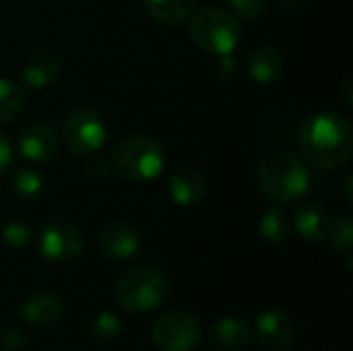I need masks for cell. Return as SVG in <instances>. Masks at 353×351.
<instances>
[{"mask_svg":"<svg viewBox=\"0 0 353 351\" xmlns=\"http://www.w3.org/2000/svg\"><path fill=\"white\" fill-rule=\"evenodd\" d=\"M298 147L314 168L339 170L353 155L352 122L337 112L312 114L300 126Z\"/></svg>","mask_w":353,"mask_h":351,"instance_id":"obj_1","label":"cell"},{"mask_svg":"<svg viewBox=\"0 0 353 351\" xmlns=\"http://www.w3.org/2000/svg\"><path fill=\"white\" fill-rule=\"evenodd\" d=\"M261 190L275 203H296L310 188L306 163L288 151H275L261 159L256 168Z\"/></svg>","mask_w":353,"mask_h":351,"instance_id":"obj_2","label":"cell"},{"mask_svg":"<svg viewBox=\"0 0 353 351\" xmlns=\"http://www.w3.org/2000/svg\"><path fill=\"white\" fill-rule=\"evenodd\" d=\"M112 163L124 180L145 184L161 176L165 155L155 139L147 134H128L114 147Z\"/></svg>","mask_w":353,"mask_h":351,"instance_id":"obj_3","label":"cell"},{"mask_svg":"<svg viewBox=\"0 0 353 351\" xmlns=\"http://www.w3.org/2000/svg\"><path fill=\"white\" fill-rule=\"evenodd\" d=\"M190 37L194 43L215 56L232 54L242 39V27L236 17L223 8L209 6L190 19Z\"/></svg>","mask_w":353,"mask_h":351,"instance_id":"obj_4","label":"cell"},{"mask_svg":"<svg viewBox=\"0 0 353 351\" xmlns=\"http://www.w3.org/2000/svg\"><path fill=\"white\" fill-rule=\"evenodd\" d=\"M170 292L168 277L153 267H139L126 271L116 283V298L128 312H151L155 310Z\"/></svg>","mask_w":353,"mask_h":351,"instance_id":"obj_5","label":"cell"},{"mask_svg":"<svg viewBox=\"0 0 353 351\" xmlns=\"http://www.w3.org/2000/svg\"><path fill=\"white\" fill-rule=\"evenodd\" d=\"M108 137L101 116L91 108H74L62 120V139L74 155H95Z\"/></svg>","mask_w":353,"mask_h":351,"instance_id":"obj_6","label":"cell"},{"mask_svg":"<svg viewBox=\"0 0 353 351\" xmlns=\"http://www.w3.org/2000/svg\"><path fill=\"white\" fill-rule=\"evenodd\" d=\"M151 335L159 350L192 351L201 341V325L192 314L174 310L155 321Z\"/></svg>","mask_w":353,"mask_h":351,"instance_id":"obj_7","label":"cell"},{"mask_svg":"<svg viewBox=\"0 0 353 351\" xmlns=\"http://www.w3.org/2000/svg\"><path fill=\"white\" fill-rule=\"evenodd\" d=\"M39 252L52 263H66L83 252V234L68 221L48 223L39 234Z\"/></svg>","mask_w":353,"mask_h":351,"instance_id":"obj_8","label":"cell"},{"mask_svg":"<svg viewBox=\"0 0 353 351\" xmlns=\"http://www.w3.org/2000/svg\"><path fill=\"white\" fill-rule=\"evenodd\" d=\"M256 339L263 350L288 351L296 339L292 319L279 308L265 310L256 321Z\"/></svg>","mask_w":353,"mask_h":351,"instance_id":"obj_9","label":"cell"},{"mask_svg":"<svg viewBox=\"0 0 353 351\" xmlns=\"http://www.w3.org/2000/svg\"><path fill=\"white\" fill-rule=\"evenodd\" d=\"M19 153L29 161H46L58 151V137L46 122H29L19 132Z\"/></svg>","mask_w":353,"mask_h":351,"instance_id":"obj_10","label":"cell"},{"mask_svg":"<svg viewBox=\"0 0 353 351\" xmlns=\"http://www.w3.org/2000/svg\"><path fill=\"white\" fill-rule=\"evenodd\" d=\"M141 248V232L128 221H116L103 230L99 250L112 261H126Z\"/></svg>","mask_w":353,"mask_h":351,"instance_id":"obj_11","label":"cell"},{"mask_svg":"<svg viewBox=\"0 0 353 351\" xmlns=\"http://www.w3.org/2000/svg\"><path fill=\"white\" fill-rule=\"evenodd\" d=\"M331 223H333L331 213L321 203H304L294 213V228L308 242L327 240Z\"/></svg>","mask_w":353,"mask_h":351,"instance_id":"obj_12","label":"cell"},{"mask_svg":"<svg viewBox=\"0 0 353 351\" xmlns=\"http://www.w3.org/2000/svg\"><path fill=\"white\" fill-rule=\"evenodd\" d=\"M168 190L178 205L192 207L207 197V180L194 168H180L170 176Z\"/></svg>","mask_w":353,"mask_h":351,"instance_id":"obj_13","label":"cell"},{"mask_svg":"<svg viewBox=\"0 0 353 351\" xmlns=\"http://www.w3.org/2000/svg\"><path fill=\"white\" fill-rule=\"evenodd\" d=\"M21 314L33 327H50L62 319L64 304H62L60 296H56L52 292H39L23 304Z\"/></svg>","mask_w":353,"mask_h":351,"instance_id":"obj_14","label":"cell"},{"mask_svg":"<svg viewBox=\"0 0 353 351\" xmlns=\"http://www.w3.org/2000/svg\"><path fill=\"white\" fill-rule=\"evenodd\" d=\"M250 343V327L242 319L228 317L219 321L213 331L209 345L213 351H242Z\"/></svg>","mask_w":353,"mask_h":351,"instance_id":"obj_15","label":"cell"},{"mask_svg":"<svg viewBox=\"0 0 353 351\" xmlns=\"http://www.w3.org/2000/svg\"><path fill=\"white\" fill-rule=\"evenodd\" d=\"M246 70L259 85H271L283 74V58L275 48L263 46L250 52L246 60Z\"/></svg>","mask_w":353,"mask_h":351,"instance_id":"obj_16","label":"cell"},{"mask_svg":"<svg viewBox=\"0 0 353 351\" xmlns=\"http://www.w3.org/2000/svg\"><path fill=\"white\" fill-rule=\"evenodd\" d=\"M60 77V60L52 52H37L23 68V83L29 89H46Z\"/></svg>","mask_w":353,"mask_h":351,"instance_id":"obj_17","label":"cell"},{"mask_svg":"<svg viewBox=\"0 0 353 351\" xmlns=\"http://www.w3.org/2000/svg\"><path fill=\"white\" fill-rule=\"evenodd\" d=\"M151 19L163 25H180L192 17L194 0H145Z\"/></svg>","mask_w":353,"mask_h":351,"instance_id":"obj_18","label":"cell"},{"mask_svg":"<svg viewBox=\"0 0 353 351\" xmlns=\"http://www.w3.org/2000/svg\"><path fill=\"white\" fill-rule=\"evenodd\" d=\"M27 89L10 79H0V124L10 122L25 106Z\"/></svg>","mask_w":353,"mask_h":351,"instance_id":"obj_19","label":"cell"},{"mask_svg":"<svg viewBox=\"0 0 353 351\" xmlns=\"http://www.w3.org/2000/svg\"><path fill=\"white\" fill-rule=\"evenodd\" d=\"M10 188L23 201H35L43 192V176L31 168H17L10 174Z\"/></svg>","mask_w":353,"mask_h":351,"instance_id":"obj_20","label":"cell"},{"mask_svg":"<svg viewBox=\"0 0 353 351\" xmlns=\"http://www.w3.org/2000/svg\"><path fill=\"white\" fill-rule=\"evenodd\" d=\"M261 234L271 244H281L290 236V217L283 209L273 207L261 219Z\"/></svg>","mask_w":353,"mask_h":351,"instance_id":"obj_21","label":"cell"},{"mask_svg":"<svg viewBox=\"0 0 353 351\" xmlns=\"http://www.w3.org/2000/svg\"><path fill=\"white\" fill-rule=\"evenodd\" d=\"M329 240L337 252H341L347 261V267H352V244H353V223L350 215L337 217V221L331 223Z\"/></svg>","mask_w":353,"mask_h":351,"instance_id":"obj_22","label":"cell"},{"mask_svg":"<svg viewBox=\"0 0 353 351\" xmlns=\"http://www.w3.org/2000/svg\"><path fill=\"white\" fill-rule=\"evenodd\" d=\"M122 331V325H120V319L112 312H101L95 321H93V327H91V335L95 341L99 343H108L112 339H116Z\"/></svg>","mask_w":353,"mask_h":351,"instance_id":"obj_23","label":"cell"},{"mask_svg":"<svg viewBox=\"0 0 353 351\" xmlns=\"http://www.w3.org/2000/svg\"><path fill=\"white\" fill-rule=\"evenodd\" d=\"M2 238L6 244L14 246V248H21V246H27L33 238V232L27 223L23 221H8L2 230Z\"/></svg>","mask_w":353,"mask_h":351,"instance_id":"obj_24","label":"cell"},{"mask_svg":"<svg viewBox=\"0 0 353 351\" xmlns=\"http://www.w3.org/2000/svg\"><path fill=\"white\" fill-rule=\"evenodd\" d=\"M234 12L246 21H256L261 19L267 8H269V0H230Z\"/></svg>","mask_w":353,"mask_h":351,"instance_id":"obj_25","label":"cell"},{"mask_svg":"<svg viewBox=\"0 0 353 351\" xmlns=\"http://www.w3.org/2000/svg\"><path fill=\"white\" fill-rule=\"evenodd\" d=\"M215 68H217V74H219L223 81H230V79H234V77L238 74V62L232 58V54L219 56V62L215 64Z\"/></svg>","mask_w":353,"mask_h":351,"instance_id":"obj_26","label":"cell"},{"mask_svg":"<svg viewBox=\"0 0 353 351\" xmlns=\"http://www.w3.org/2000/svg\"><path fill=\"white\" fill-rule=\"evenodd\" d=\"M10 163H12V147L6 134L0 132V176L10 168Z\"/></svg>","mask_w":353,"mask_h":351,"instance_id":"obj_27","label":"cell"},{"mask_svg":"<svg viewBox=\"0 0 353 351\" xmlns=\"http://www.w3.org/2000/svg\"><path fill=\"white\" fill-rule=\"evenodd\" d=\"M23 345H25V337L19 331H12V333H6L4 335V348L6 350H19Z\"/></svg>","mask_w":353,"mask_h":351,"instance_id":"obj_28","label":"cell"},{"mask_svg":"<svg viewBox=\"0 0 353 351\" xmlns=\"http://www.w3.org/2000/svg\"><path fill=\"white\" fill-rule=\"evenodd\" d=\"M352 182H353V178H352V176H347V178H345V201H347V205H352V203H353Z\"/></svg>","mask_w":353,"mask_h":351,"instance_id":"obj_29","label":"cell"},{"mask_svg":"<svg viewBox=\"0 0 353 351\" xmlns=\"http://www.w3.org/2000/svg\"><path fill=\"white\" fill-rule=\"evenodd\" d=\"M283 6H288V8H298V6H302L306 0H279Z\"/></svg>","mask_w":353,"mask_h":351,"instance_id":"obj_30","label":"cell"}]
</instances>
